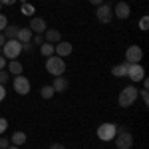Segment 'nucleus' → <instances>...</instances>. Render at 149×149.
<instances>
[{
	"mask_svg": "<svg viewBox=\"0 0 149 149\" xmlns=\"http://www.w3.org/2000/svg\"><path fill=\"white\" fill-rule=\"evenodd\" d=\"M113 141H115V147L117 149H129L133 145V135H131L123 125H119V127H115Z\"/></svg>",
	"mask_w": 149,
	"mask_h": 149,
	"instance_id": "1",
	"label": "nucleus"
},
{
	"mask_svg": "<svg viewBox=\"0 0 149 149\" xmlns=\"http://www.w3.org/2000/svg\"><path fill=\"white\" fill-rule=\"evenodd\" d=\"M46 70L52 74V76H56V78H58V76H62V74L66 72V62H64L60 56L54 54V56H50L46 60Z\"/></svg>",
	"mask_w": 149,
	"mask_h": 149,
	"instance_id": "2",
	"label": "nucleus"
},
{
	"mask_svg": "<svg viewBox=\"0 0 149 149\" xmlns=\"http://www.w3.org/2000/svg\"><path fill=\"white\" fill-rule=\"evenodd\" d=\"M22 52V44L18 40H6L4 46H2V56L4 58H10V60H16Z\"/></svg>",
	"mask_w": 149,
	"mask_h": 149,
	"instance_id": "3",
	"label": "nucleus"
},
{
	"mask_svg": "<svg viewBox=\"0 0 149 149\" xmlns=\"http://www.w3.org/2000/svg\"><path fill=\"white\" fill-rule=\"evenodd\" d=\"M137 88H133V86H127V88H123L121 90V93H119V105L121 107H129L131 103L137 100Z\"/></svg>",
	"mask_w": 149,
	"mask_h": 149,
	"instance_id": "4",
	"label": "nucleus"
},
{
	"mask_svg": "<svg viewBox=\"0 0 149 149\" xmlns=\"http://www.w3.org/2000/svg\"><path fill=\"white\" fill-rule=\"evenodd\" d=\"M95 16H97V20L103 24L111 22V18H113V6L111 4H107V2H103L97 6V10H95Z\"/></svg>",
	"mask_w": 149,
	"mask_h": 149,
	"instance_id": "5",
	"label": "nucleus"
},
{
	"mask_svg": "<svg viewBox=\"0 0 149 149\" xmlns=\"http://www.w3.org/2000/svg\"><path fill=\"white\" fill-rule=\"evenodd\" d=\"M97 137L102 141H111L115 137V125L113 123H102L97 127Z\"/></svg>",
	"mask_w": 149,
	"mask_h": 149,
	"instance_id": "6",
	"label": "nucleus"
},
{
	"mask_svg": "<svg viewBox=\"0 0 149 149\" xmlns=\"http://www.w3.org/2000/svg\"><path fill=\"white\" fill-rule=\"evenodd\" d=\"M12 86H14V92H16V93H20V95H26V93L30 92V81H28V78H24L22 74L14 78Z\"/></svg>",
	"mask_w": 149,
	"mask_h": 149,
	"instance_id": "7",
	"label": "nucleus"
},
{
	"mask_svg": "<svg viewBox=\"0 0 149 149\" xmlns=\"http://www.w3.org/2000/svg\"><path fill=\"white\" fill-rule=\"evenodd\" d=\"M127 78L131 81H141L145 78V70L141 68L139 64H129L127 66Z\"/></svg>",
	"mask_w": 149,
	"mask_h": 149,
	"instance_id": "8",
	"label": "nucleus"
},
{
	"mask_svg": "<svg viewBox=\"0 0 149 149\" xmlns=\"http://www.w3.org/2000/svg\"><path fill=\"white\" fill-rule=\"evenodd\" d=\"M143 58V50L139 46H129L125 52V60L127 64H139V60Z\"/></svg>",
	"mask_w": 149,
	"mask_h": 149,
	"instance_id": "9",
	"label": "nucleus"
},
{
	"mask_svg": "<svg viewBox=\"0 0 149 149\" xmlns=\"http://www.w3.org/2000/svg\"><path fill=\"white\" fill-rule=\"evenodd\" d=\"M129 14H131V8H129L127 2H117V4L113 6V16H117L119 20L129 18Z\"/></svg>",
	"mask_w": 149,
	"mask_h": 149,
	"instance_id": "10",
	"label": "nucleus"
},
{
	"mask_svg": "<svg viewBox=\"0 0 149 149\" xmlns=\"http://www.w3.org/2000/svg\"><path fill=\"white\" fill-rule=\"evenodd\" d=\"M54 54L56 56H60V58H66V56H70L72 54V44L70 42H58V44H54Z\"/></svg>",
	"mask_w": 149,
	"mask_h": 149,
	"instance_id": "11",
	"label": "nucleus"
},
{
	"mask_svg": "<svg viewBox=\"0 0 149 149\" xmlns=\"http://www.w3.org/2000/svg\"><path fill=\"white\" fill-rule=\"evenodd\" d=\"M28 28H30V30H32V34H42V32H46V20H44V18H32V20H30V26H28Z\"/></svg>",
	"mask_w": 149,
	"mask_h": 149,
	"instance_id": "12",
	"label": "nucleus"
},
{
	"mask_svg": "<svg viewBox=\"0 0 149 149\" xmlns=\"http://www.w3.org/2000/svg\"><path fill=\"white\" fill-rule=\"evenodd\" d=\"M32 30L30 28H20L18 30V36H16V40L20 42V44H28V42H32Z\"/></svg>",
	"mask_w": 149,
	"mask_h": 149,
	"instance_id": "13",
	"label": "nucleus"
},
{
	"mask_svg": "<svg viewBox=\"0 0 149 149\" xmlns=\"http://www.w3.org/2000/svg\"><path fill=\"white\" fill-rule=\"evenodd\" d=\"M44 38H46V42L48 44H58L60 40H62V34H60V30H46L44 32Z\"/></svg>",
	"mask_w": 149,
	"mask_h": 149,
	"instance_id": "14",
	"label": "nucleus"
},
{
	"mask_svg": "<svg viewBox=\"0 0 149 149\" xmlns=\"http://www.w3.org/2000/svg\"><path fill=\"white\" fill-rule=\"evenodd\" d=\"M52 88H54V92L64 93L66 90H68V80H66V78H62V76H58L56 80H54V84H52Z\"/></svg>",
	"mask_w": 149,
	"mask_h": 149,
	"instance_id": "15",
	"label": "nucleus"
},
{
	"mask_svg": "<svg viewBox=\"0 0 149 149\" xmlns=\"http://www.w3.org/2000/svg\"><path fill=\"white\" fill-rule=\"evenodd\" d=\"M18 30H20V28H18L16 24H10V26H6L2 32H4V38H6V40H16V36H18Z\"/></svg>",
	"mask_w": 149,
	"mask_h": 149,
	"instance_id": "16",
	"label": "nucleus"
},
{
	"mask_svg": "<svg viewBox=\"0 0 149 149\" xmlns=\"http://www.w3.org/2000/svg\"><path fill=\"white\" fill-rule=\"evenodd\" d=\"M10 141H12V145H16V147H18V145H24V143H26V133H24V131H14Z\"/></svg>",
	"mask_w": 149,
	"mask_h": 149,
	"instance_id": "17",
	"label": "nucleus"
},
{
	"mask_svg": "<svg viewBox=\"0 0 149 149\" xmlns=\"http://www.w3.org/2000/svg\"><path fill=\"white\" fill-rule=\"evenodd\" d=\"M127 66L129 64H119V66H113V70H111V74H113L115 78H125L127 76Z\"/></svg>",
	"mask_w": 149,
	"mask_h": 149,
	"instance_id": "18",
	"label": "nucleus"
},
{
	"mask_svg": "<svg viewBox=\"0 0 149 149\" xmlns=\"http://www.w3.org/2000/svg\"><path fill=\"white\" fill-rule=\"evenodd\" d=\"M8 70H10V74H14V76H20V74H22V64H20V62H16V60H10Z\"/></svg>",
	"mask_w": 149,
	"mask_h": 149,
	"instance_id": "19",
	"label": "nucleus"
},
{
	"mask_svg": "<svg viewBox=\"0 0 149 149\" xmlns=\"http://www.w3.org/2000/svg\"><path fill=\"white\" fill-rule=\"evenodd\" d=\"M40 52H42V56H46V58L54 56V44H42L40 46Z\"/></svg>",
	"mask_w": 149,
	"mask_h": 149,
	"instance_id": "20",
	"label": "nucleus"
},
{
	"mask_svg": "<svg viewBox=\"0 0 149 149\" xmlns=\"http://www.w3.org/2000/svg\"><path fill=\"white\" fill-rule=\"evenodd\" d=\"M54 93H56V92H54V88H52V86H44V88L40 90V95H42L44 100H50Z\"/></svg>",
	"mask_w": 149,
	"mask_h": 149,
	"instance_id": "21",
	"label": "nucleus"
},
{
	"mask_svg": "<svg viewBox=\"0 0 149 149\" xmlns=\"http://www.w3.org/2000/svg\"><path fill=\"white\" fill-rule=\"evenodd\" d=\"M22 14L24 16H32V14H34V6L28 4L26 0H22Z\"/></svg>",
	"mask_w": 149,
	"mask_h": 149,
	"instance_id": "22",
	"label": "nucleus"
},
{
	"mask_svg": "<svg viewBox=\"0 0 149 149\" xmlns=\"http://www.w3.org/2000/svg\"><path fill=\"white\" fill-rule=\"evenodd\" d=\"M8 76H10V74H8L6 70H0V84H2V86L8 81Z\"/></svg>",
	"mask_w": 149,
	"mask_h": 149,
	"instance_id": "23",
	"label": "nucleus"
},
{
	"mask_svg": "<svg viewBox=\"0 0 149 149\" xmlns=\"http://www.w3.org/2000/svg\"><path fill=\"white\" fill-rule=\"evenodd\" d=\"M147 26H149V18H147V16H143L141 22H139V28H141V30H147Z\"/></svg>",
	"mask_w": 149,
	"mask_h": 149,
	"instance_id": "24",
	"label": "nucleus"
},
{
	"mask_svg": "<svg viewBox=\"0 0 149 149\" xmlns=\"http://www.w3.org/2000/svg\"><path fill=\"white\" fill-rule=\"evenodd\" d=\"M6 129H8V121H6L4 117H0V133H4Z\"/></svg>",
	"mask_w": 149,
	"mask_h": 149,
	"instance_id": "25",
	"label": "nucleus"
},
{
	"mask_svg": "<svg viewBox=\"0 0 149 149\" xmlns=\"http://www.w3.org/2000/svg\"><path fill=\"white\" fill-rule=\"evenodd\" d=\"M6 26H8V20H6V16H4V14H0V32H2Z\"/></svg>",
	"mask_w": 149,
	"mask_h": 149,
	"instance_id": "26",
	"label": "nucleus"
},
{
	"mask_svg": "<svg viewBox=\"0 0 149 149\" xmlns=\"http://www.w3.org/2000/svg\"><path fill=\"white\" fill-rule=\"evenodd\" d=\"M139 93H141V97H143V102H145V105H147V103H149V92H147V88H143V90H141Z\"/></svg>",
	"mask_w": 149,
	"mask_h": 149,
	"instance_id": "27",
	"label": "nucleus"
},
{
	"mask_svg": "<svg viewBox=\"0 0 149 149\" xmlns=\"http://www.w3.org/2000/svg\"><path fill=\"white\" fill-rule=\"evenodd\" d=\"M32 40H34V44H38V46H42V44H44V40H42V34L32 36Z\"/></svg>",
	"mask_w": 149,
	"mask_h": 149,
	"instance_id": "28",
	"label": "nucleus"
},
{
	"mask_svg": "<svg viewBox=\"0 0 149 149\" xmlns=\"http://www.w3.org/2000/svg\"><path fill=\"white\" fill-rule=\"evenodd\" d=\"M18 0H0V4L2 6H12V4H16Z\"/></svg>",
	"mask_w": 149,
	"mask_h": 149,
	"instance_id": "29",
	"label": "nucleus"
},
{
	"mask_svg": "<svg viewBox=\"0 0 149 149\" xmlns=\"http://www.w3.org/2000/svg\"><path fill=\"white\" fill-rule=\"evenodd\" d=\"M22 50H26V52H32V50H34V46L28 42V44H22Z\"/></svg>",
	"mask_w": 149,
	"mask_h": 149,
	"instance_id": "30",
	"label": "nucleus"
},
{
	"mask_svg": "<svg viewBox=\"0 0 149 149\" xmlns=\"http://www.w3.org/2000/svg\"><path fill=\"white\" fill-rule=\"evenodd\" d=\"M8 145H10V141H8V139H0V147H2V149H6Z\"/></svg>",
	"mask_w": 149,
	"mask_h": 149,
	"instance_id": "31",
	"label": "nucleus"
},
{
	"mask_svg": "<svg viewBox=\"0 0 149 149\" xmlns=\"http://www.w3.org/2000/svg\"><path fill=\"white\" fill-rule=\"evenodd\" d=\"M4 97H6V90H4V86L0 84V102H2Z\"/></svg>",
	"mask_w": 149,
	"mask_h": 149,
	"instance_id": "32",
	"label": "nucleus"
},
{
	"mask_svg": "<svg viewBox=\"0 0 149 149\" xmlns=\"http://www.w3.org/2000/svg\"><path fill=\"white\" fill-rule=\"evenodd\" d=\"M50 149H66V147H64L62 143H52V145H50Z\"/></svg>",
	"mask_w": 149,
	"mask_h": 149,
	"instance_id": "33",
	"label": "nucleus"
},
{
	"mask_svg": "<svg viewBox=\"0 0 149 149\" xmlns=\"http://www.w3.org/2000/svg\"><path fill=\"white\" fill-rule=\"evenodd\" d=\"M4 68H6V58L0 56V70H4Z\"/></svg>",
	"mask_w": 149,
	"mask_h": 149,
	"instance_id": "34",
	"label": "nucleus"
},
{
	"mask_svg": "<svg viewBox=\"0 0 149 149\" xmlns=\"http://www.w3.org/2000/svg\"><path fill=\"white\" fill-rule=\"evenodd\" d=\"M103 2H105V0H90V4H93V6H100Z\"/></svg>",
	"mask_w": 149,
	"mask_h": 149,
	"instance_id": "35",
	"label": "nucleus"
},
{
	"mask_svg": "<svg viewBox=\"0 0 149 149\" xmlns=\"http://www.w3.org/2000/svg\"><path fill=\"white\" fill-rule=\"evenodd\" d=\"M4 42H6V38H4V34L0 32V46H4Z\"/></svg>",
	"mask_w": 149,
	"mask_h": 149,
	"instance_id": "36",
	"label": "nucleus"
},
{
	"mask_svg": "<svg viewBox=\"0 0 149 149\" xmlns=\"http://www.w3.org/2000/svg\"><path fill=\"white\" fill-rule=\"evenodd\" d=\"M6 149H18V147H16V145H12V147H10V145H8V147H6Z\"/></svg>",
	"mask_w": 149,
	"mask_h": 149,
	"instance_id": "37",
	"label": "nucleus"
},
{
	"mask_svg": "<svg viewBox=\"0 0 149 149\" xmlns=\"http://www.w3.org/2000/svg\"><path fill=\"white\" fill-rule=\"evenodd\" d=\"M0 8H2V4H0Z\"/></svg>",
	"mask_w": 149,
	"mask_h": 149,
	"instance_id": "38",
	"label": "nucleus"
}]
</instances>
